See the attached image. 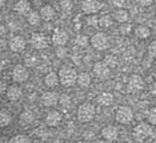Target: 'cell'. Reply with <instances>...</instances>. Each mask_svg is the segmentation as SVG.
<instances>
[{
    "label": "cell",
    "instance_id": "1",
    "mask_svg": "<svg viewBox=\"0 0 156 143\" xmlns=\"http://www.w3.org/2000/svg\"><path fill=\"white\" fill-rule=\"evenodd\" d=\"M60 84L64 87H71L77 82L78 74L75 69L71 66L63 65L58 72Z\"/></svg>",
    "mask_w": 156,
    "mask_h": 143
},
{
    "label": "cell",
    "instance_id": "31",
    "mask_svg": "<svg viewBox=\"0 0 156 143\" xmlns=\"http://www.w3.org/2000/svg\"><path fill=\"white\" fill-rule=\"evenodd\" d=\"M147 119L148 122L150 123V125L155 126L156 127V106L151 107L147 115Z\"/></svg>",
    "mask_w": 156,
    "mask_h": 143
},
{
    "label": "cell",
    "instance_id": "33",
    "mask_svg": "<svg viewBox=\"0 0 156 143\" xmlns=\"http://www.w3.org/2000/svg\"><path fill=\"white\" fill-rule=\"evenodd\" d=\"M132 30V27L129 23H124V24H121L120 27H119V31L122 35H129Z\"/></svg>",
    "mask_w": 156,
    "mask_h": 143
},
{
    "label": "cell",
    "instance_id": "20",
    "mask_svg": "<svg viewBox=\"0 0 156 143\" xmlns=\"http://www.w3.org/2000/svg\"><path fill=\"white\" fill-rule=\"evenodd\" d=\"M98 103L102 106H108L114 102V96L109 92H103L98 96Z\"/></svg>",
    "mask_w": 156,
    "mask_h": 143
},
{
    "label": "cell",
    "instance_id": "43",
    "mask_svg": "<svg viewBox=\"0 0 156 143\" xmlns=\"http://www.w3.org/2000/svg\"><path fill=\"white\" fill-rule=\"evenodd\" d=\"M4 66H5V63L2 60H0V72H2L3 69H4Z\"/></svg>",
    "mask_w": 156,
    "mask_h": 143
},
{
    "label": "cell",
    "instance_id": "12",
    "mask_svg": "<svg viewBox=\"0 0 156 143\" xmlns=\"http://www.w3.org/2000/svg\"><path fill=\"white\" fill-rule=\"evenodd\" d=\"M93 73L95 74L96 76H98L99 78H105L109 75L110 68L107 65V63L104 61H100L94 64Z\"/></svg>",
    "mask_w": 156,
    "mask_h": 143
},
{
    "label": "cell",
    "instance_id": "42",
    "mask_svg": "<svg viewBox=\"0 0 156 143\" xmlns=\"http://www.w3.org/2000/svg\"><path fill=\"white\" fill-rule=\"evenodd\" d=\"M6 33V28L3 24H0V37H2Z\"/></svg>",
    "mask_w": 156,
    "mask_h": 143
},
{
    "label": "cell",
    "instance_id": "30",
    "mask_svg": "<svg viewBox=\"0 0 156 143\" xmlns=\"http://www.w3.org/2000/svg\"><path fill=\"white\" fill-rule=\"evenodd\" d=\"M71 98L68 95L63 94L62 96H60V99H59V104L63 108H69L71 106Z\"/></svg>",
    "mask_w": 156,
    "mask_h": 143
},
{
    "label": "cell",
    "instance_id": "16",
    "mask_svg": "<svg viewBox=\"0 0 156 143\" xmlns=\"http://www.w3.org/2000/svg\"><path fill=\"white\" fill-rule=\"evenodd\" d=\"M55 14H56L55 9H53L52 6L49 5V4L44 5L40 10V15L41 17V19H43L45 21L51 20L55 17Z\"/></svg>",
    "mask_w": 156,
    "mask_h": 143
},
{
    "label": "cell",
    "instance_id": "23",
    "mask_svg": "<svg viewBox=\"0 0 156 143\" xmlns=\"http://www.w3.org/2000/svg\"><path fill=\"white\" fill-rule=\"evenodd\" d=\"M114 18L118 22L124 24L128 22L129 19V14L127 9H118L114 12Z\"/></svg>",
    "mask_w": 156,
    "mask_h": 143
},
{
    "label": "cell",
    "instance_id": "38",
    "mask_svg": "<svg viewBox=\"0 0 156 143\" xmlns=\"http://www.w3.org/2000/svg\"><path fill=\"white\" fill-rule=\"evenodd\" d=\"M56 54L60 58H63L66 55V50L63 47H59L56 51Z\"/></svg>",
    "mask_w": 156,
    "mask_h": 143
},
{
    "label": "cell",
    "instance_id": "21",
    "mask_svg": "<svg viewBox=\"0 0 156 143\" xmlns=\"http://www.w3.org/2000/svg\"><path fill=\"white\" fill-rule=\"evenodd\" d=\"M134 33H135V36L140 39V40H146L148 39L151 34V29L147 26H143V25H140L139 27H137L134 30Z\"/></svg>",
    "mask_w": 156,
    "mask_h": 143
},
{
    "label": "cell",
    "instance_id": "29",
    "mask_svg": "<svg viewBox=\"0 0 156 143\" xmlns=\"http://www.w3.org/2000/svg\"><path fill=\"white\" fill-rule=\"evenodd\" d=\"M9 143H30V139L26 135H16L12 137Z\"/></svg>",
    "mask_w": 156,
    "mask_h": 143
},
{
    "label": "cell",
    "instance_id": "3",
    "mask_svg": "<svg viewBox=\"0 0 156 143\" xmlns=\"http://www.w3.org/2000/svg\"><path fill=\"white\" fill-rule=\"evenodd\" d=\"M153 134L152 127L150 124L140 123L132 130V136L134 139L138 142H143L145 139L150 138Z\"/></svg>",
    "mask_w": 156,
    "mask_h": 143
},
{
    "label": "cell",
    "instance_id": "15",
    "mask_svg": "<svg viewBox=\"0 0 156 143\" xmlns=\"http://www.w3.org/2000/svg\"><path fill=\"white\" fill-rule=\"evenodd\" d=\"M27 45L26 40L22 36H15L9 41V48L14 52H20L25 50Z\"/></svg>",
    "mask_w": 156,
    "mask_h": 143
},
{
    "label": "cell",
    "instance_id": "44",
    "mask_svg": "<svg viewBox=\"0 0 156 143\" xmlns=\"http://www.w3.org/2000/svg\"><path fill=\"white\" fill-rule=\"evenodd\" d=\"M64 143H73V142H72V141H66V142H64Z\"/></svg>",
    "mask_w": 156,
    "mask_h": 143
},
{
    "label": "cell",
    "instance_id": "5",
    "mask_svg": "<svg viewBox=\"0 0 156 143\" xmlns=\"http://www.w3.org/2000/svg\"><path fill=\"white\" fill-rule=\"evenodd\" d=\"M90 44L98 51H105L109 47V38L105 32H98L91 37Z\"/></svg>",
    "mask_w": 156,
    "mask_h": 143
},
{
    "label": "cell",
    "instance_id": "34",
    "mask_svg": "<svg viewBox=\"0 0 156 143\" xmlns=\"http://www.w3.org/2000/svg\"><path fill=\"white\" fill-rule=\"evenodd\" d=\"M148 53L152 58H156V40L151 41L148 45Z\"/></svg>",
    "mask_w": 156,
    "mask_h": 143
},
{
    "label": "cell",
    "instance_id": "47",
    "mask_svg": "<svg viewBox=\"0 0 156 143\" xmlns=\"http://www.w3.org/2000/svg\"><path fill=\"white\" fill-rule=\"evenodd\" d=\"M155 4H156V1H155Z\"/></svg>",
    "mask_w": 156,
    "mask_h": 143
},
{
    "label": "cell",
    "instance_id": "8",
    "mask_svg": "<svg viewBox=\"0 0 156 143\" xmlns=\"http://www.w3.org/2000/svg\"><path fill=\"white\" fill-rule=\"evenodd\" d=\"M145 86L144 81L141 76L139 75H132L128 80L127 89L129 93H138L141 90H143Z\"/></svg>",
    "mask_w": 156,
    "mask_h": 143
},
{
    "label": "cell",
    "instance_id": "11",
    "mask_svg": "<svg viewBox=\"0 0 156 143\" xmlns=\"http://www.w3.org/2000/svg\"><path fill=\"white\" fill-rule=\"evenodd\" d=\"M69 40L68 34L61 29H56L51 36V41L55 46L58 47H64Z\"/></svg>",
    "mask_w": 156,
    "mask_h": 143
},
{
    "label": "cell",
    "instance_id": "37",
    "mask_svg": "<svg viewBox=\"0 0 156 143\" xmlns=\"http://www.w3.org/2000/svg\"><path fill=\"white\" fill-rule=\"evenodd\" d=\"M98 19H99L98 18V16H96V15H90V16H87V22L88 25L93 26V27H96V26L98 25Z\"/></svg>",
    "mask_w": 156,
    "mask_h": 143
},
{
    "label": "cell",
    "instance_id": "32",
    "mask_svg": "<svg viewBox=\"0 0 156 143\" xmlns=\"http://www.w3.org/2000/svg\"><path fill=\"white\" fill-rule=\"evenodd\" d=\"M104 61L107 63V65L109 68H115L116 65L118 64V60H117V58L114 55H108V56H106Z\"/></svg>",
    "mask_w": 156,
    "mask_h": 143
},
{
    "label": "cell",
    "instance_id": "24",
    "mask_svg": "<svg viewBox=\"0 0 156 143\" xmlns=\"http://www.w3.org/2000/svg\"><path fill=\"white\" fill-rule=\"evenodd\" d=\"M41 17L40 15V12L37 11H31L28 14V22L32 26H37L41 23Z\"/></svg>",
    "mask_w": 156,
    "mask_h": 143
},
{
    "label": "cell",
    "instance_id": "17",
    "mask_svg": "<svg viewBox=\"0 0 156 143\" xmlns=\"http://www.w3.org/2000/svg\"><path fill=\"white\" fill-rule=\"evenodd\" d=\"M44 84L49 88L56 87L60 84L58 74L55 73V72H50V73H48L44 77Z\"/></svg>",
    "mask_w": 156,
    "mask_h": 143
},
{
    "label": "cell",
    "instance_id": "27",
    "mask_svg": "<svg viewBox=\"0 0 156 143\" xmlns=\"http://www.w3.org/2000/svg\"><path fill=\"white\" fill-rule=\"evenodd\" d=\"M75 44L78 46V47H81V48H87L88 45H89V38L86 35H83V34H80L78 35L74 40Z\"/></svg>",
    "mask_w": 156,
    "mask_h": 143
},
{
    "label": "cell",
    "instance_id": "2",
    "mask_svg": "<svg viewBox=\"0 0 156 143\" xmlns=\"http://www.w3.org/2000/svg\"><path fill=\"white\" fill-rule=\"evenodd\" d=\"M96 116V107L91 102H85L77 108L76 117L81 123H87L91 121Z\"/></svg>",
    "mask_w": 156,
    "mask_h": 143
},
{
    "label": "cell",
    "instance_id": "7",
    "mask_svg": "<svg viewBox=\"0 0 156 143\" xmlns=\"http://www.w3.org/2000/svg\"><path fill=\"white\" fill-rule=\"evenodd\" d=\"M103 5L104 4L100 1L87 0V1H83L81 3V9L84 13L87 14L88 16L96 15L97 13H98L102 9Z\"/></svg>",
    "mask_w": 156,
    "mask_h": 143
},
{
    "label": "cell",
    "instance_id": "22",
    "mask_svg": "<svg viewBox=\"0 0 156 143\" xmlns=\"http://www.w3.org/2000/svg\"><path fill=\"white\" fill-rule=\"evenodd\" d=\"M30 3L29 1H19L14 7L15 10L21 15L28 14L30 11Z\"/></svg>",
    "mask_w": 156,
    "mask_h": 143
},
{
    "label": "cell",
    "instance_id": "9",
    "mask_svg": "<svg viewBox=\"0 0 156 143\" xmlns=\"http://www.w3.org/2000/svg\"><path fill=\"white\" fill-rule=\"evenodd\" d=\"M13 80L17 83H24L30 77L29 70L22 64H17L12 72Z\"/></svg>",
    "mask_w": 156,
    "mask_h": 143
},
{
    "label": "cell",
    "instance_id": "6",
    "mask_svg": "<svg viewBox=\"0 0 156 143\" xmlns=\"http://www.w3.org/2000/svg\"><path fill=\"white\" fill-rule=\"evenodd\" d=\"M30 43L32 47L37 50H44L49 47L50 41H49V38L44 33L34 32L31 34Z\"/></svg>",
    "mask_w": 156,
    "mask_h": 143
},
{
    "label": "cell",
    "instance_id": "13",
    "mask_svg": "<svg viewBox=\"0 0 156 143\" xmlns=\"http://www.w3.org/2000/svg\"><path fill=\"white\" fill-rule=\"evenodd\" d=\"M62 120V115L61 112L57 110L50 111L45 117V123L47 124V126L51 127H58L61 124Z\"/></svg>",
    "mask_w": 156,
    "mask_h": 143
},
{
    "label": "cell",
    "instance_id": "45",
    "mask_svg": "<svg viewBox=\"0 0 156 143\" xmlns=\"http://www.w3.org/2000/svg\"><path fill=\"white\" fill-rule=\"evenodd\" d=\"M155 72H156V65H155Z\"/></svg>",
    "mask_w": 156,
    "mask_h": 143
},
{
    "label": "cell",
    "instance_id": "4",
    "mask_svg": "<svg viewBox=\"0 0 156 143\" xmlns=\"http://www.w3.org/2000/svg\"><path fill=\"white\" fill-rule=\"evenodd\" d=\"M134 114L131 107L128 106H120L115 113V119L121 125H129L133 120Z\"/></svg>",
    "mask_w": 156,
    "mask_h": 143
},
{
    "label": "cell",
    "instance_id": "25",
    "mask_svg": "<svg viewBox=\"0 0 156 143\" xmlns=\"http://www.w3.org/2000/svg\"><path fill=\"white\" fill-rule=\"evenodd\" d=\"M113 24V20H112V18L110 15L108 14H105V15H102L99 19H98V25L103 28V29H108L109 28L111 25Z\"/></svg>",
    "mask_w": 156,
    "mask_h": 143
},
{
    "label": "cell",
    "instance_id": "18",
    "mask_svg": "<svg viewBox=\"0 0 156 143\" xmlns=\"http://www.w3.org/2000/svg\"><path fill=\"white\" fill-rule=\"evenodd\" d=\"M22 96V90L20 87H19L18 85H11L9 86L8 90H7V97L12 101H18L20 97Z\"/></svg>",
    "mask_w": 156,
    "mask_h": 143
},
{
    "label": "cell",
    "instance_id": "46",
    "mask_svg": "<svg viewBox=\"0 0 156 143\" xmlns=\"http://www.w3.org/2000/svg\"><path fill=\"white\" fill-rule=\"evenodd\" d=\"M86 143H90V142H86Z\"/></svg>",
    "mask_w": 156,
    "mask_h": 143
},
{
    "label": "cell",
    "instance_id": "28",
    "mask_svg": "<svg viewBox=\"0 0 156 143\" xmlns=\"http://www.w3.org/2000/svg\"><path fill=\"white\" fill-rule=\"evenodd\" d=\"M33 120H34V115L30 111H26V112L22 113L20 116V122L23 125H29V124L32 123Z\"/></svg>",
    "mask_w": 156,
    "mask_h": 143
},
{
    "label": "cell",
    "instance_id": "19",
    "mask_svg": "<svg viewBox=\"0 0 156 143\" xmlns=\"http://www.w3.org/2000/svg\"><path fill=\"white\" fill-rule=\"evenodd\" d=\"M92 82V78L90 76V75L87 72H82V73L78 74V77H77V85L81 87V88H87Z\"/></svg>",
    "mask_w": 156,
    "mask_h": 143
},
{
    "label": "cell",
    "instance_id": "36",
    "mask_svg": "<svg viewBox=\"0 0 156 143\" xmlns=\"http://www.w3.org/2000/svg\"><path fill=\"white\" fill-rule=\"evenodd\" d=\"M73 2L72 1H61L60 2V6L62 8V9L65 12H70L73 9Z\"/></svg>",
    "mask_w": 156,
    "mask_h": 143
},
{
    "label": "cell",
    "instance_id": "10",
    "mask_svg": "<svg viewBox=\"0 0 156 143\" xmlns=\"http://www.w3.org/2000/svg\"><path fill=\"white\" fill-rule=\"evenodd\" d=\"M60 96L55 91H47L41 96V103L46 107H51L59 103Z\"/></svg>",
    "mask_w": 156,
    "mask_h": 143
},
{
    "label": "cell",
    "instance_id": "39",
    "mask_svg": "<svg viewBox=\"0 0 156 143\" xmlns=\"http://www.w3.org/2000/svg\"><path fill=\"white\" fill-rule=\"evenodd\" d=\"M8 85L6 84L5 81H2V80H0V94H3L5 92H7L8 90Z\"/></svg>",
    "mask_w": 156,
    "mask_h": 143
},
{
    "label": "cell",
    "instance_id": "35",
    "mask_svg": "<svg viewBox=\"0 0 156 143\" xmlns=\"http://www.w3.org/2000/svg\"><path fill=\"white\" fill-rule=\"evenodd\" d=\"M112 4L119 9H126L130 6V3L129 1H123V0H121V1H112Z\"/></svg>",
    "mask_w": 156,
    "mask_h": 143
},
{
    "label": "cell",
    "instance_id": "14",
    "mask_svg": "<svg viewBox=\"0 0 156 143\" xmlns=\"http://www.w3.org/2000/svg\"><path fill=\"white\" fill-rule=\"evenodd\" d=\"M101 136L107 141H114L119 138V130L115 126L108 125L101 129Z\"/></svg>",
    "mask_w": 156,
    "mask_h": 143
},
{
    "label": "cell",
    "instance_id": "41",
    "mask_svg": "<svg viewBox=\"0 0 156 143\" xmlns=\"http://www.w3.org/2000/svg\"><path fill=\"white\" fill-rule=\"evenodd\" d=\"M150 92L154 97H156V82L152 83L151 85L150 86Z\"/></svg>",
    "mask_w": 156,
    "mask_h": 143
},
{
    "label": "cell",
    "instance_id": "26",
    "mask_svg": "<svg viewBox=\"0 0 156 143\" xmlns=\"http://www.w3.org/2000/svg\"><path fill=\"white\" fill-rule=\"evenodd\" d=\"M11 122V116L9 113L0 110V127H5L9 126Z\"/></svg>",
    "mask_w": 156,
    "mask_h": 143
},
{
    "label": "cell",
    "instance_id": "40",
    "mask_svg": "<svg viewBox=\"0 0 156 143\" xmlns=\"http://www.w3.org/2000/svg\"><path fill=\"white\" fill-rule=\"evenodd\" d=\"M153 4V1H151V0H143V1H140V5L141 7H150L151 5Z\"/></svg>",
    "mask_w": 156,
    "mask_h": 143
}]
</instances>
